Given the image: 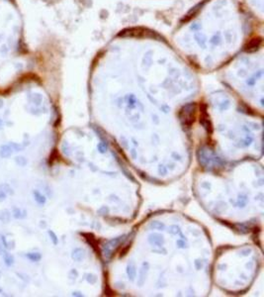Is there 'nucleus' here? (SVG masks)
Returning <instances> with one entry per match:
<instances>
[{"mask_svg":"<svg viewBox=\"0 0 264 297\" xmlns=\"http://www.w3.org/2000/svg\"><path fill=\"white\" fill-rule=\"evenodd\" d=\"M196 112V105L193 103H190L182 107L179 113V118L181 123L186 128H190V126L193 124Z\"/></svg>","mask_w":264,"mask_h":297,"instance_id":"f257e3e1","label":"nucleus"},{"mask_svg":"<svg viewBox=\"0 0 264 297\" xmlns=\"http://www.w3.org/2000/svg\"><path fill=\"white\" fill-rule=\"evenodd\" d=\"M12 153H13V150H12L10 145H3V146L0 147V156L3 157V159L9 157Z\"/></svg>","mask_w":264,"mask_h":297,"instance_id":"f03ea898","label":"nucleus"},{"mask_svg":"<svg viewBox=\"0 0 264 297\" xmlns=\"http://www.w3.org/2000/svg\"><path fill=\"white\" fill-rule=\"evenodd\" d=\"M260 44H261V40H260V39H253V40L251 41L250 43L247 45V51H249V52L255 51V50L258 49V47L260 46Z\"/></svg>","mask_w":264,"mask_h":297,"instance_id":"7ed1b4c3","label":"nucleus"},{"mask_svg":"<svg viewBox=\"0 0 264 297\" xmlns=\"http://www.w3.org/2000/svg\"><path fill=\"white\" fill-rule=\"evenodd\" d=\"M209 116L206 113V110H203V114L201 116V123L203 124V126L207 129V131L209 132V129L211 131V126H210V121H209Z\"/></svg>","mask_w":264,"mask_h":297,"instance_id":"20e7f679","label":"nucleus"},{"mask_svg":"<svg viewBox=\"0 0 264 297\" xmlns=\"http://www.w3.org/2000/svg\"><path fill=\"white\" fill-rule=\"evenodd\" d=\"M11 220V215L9 213V211L7 210H2L0 211V221L3 223H8Z\"/></svg>","mask_w":264,"mask_h":297,"instance_id":"39448f33","label":"nucleus"},{"mask_svg":"<svg viewBox=\"0 0 264 297\" xmlns=\"http://www.w3.org/2000/svg\"><path fill=\"white\" fill-rule=\"evenodd\" d=\"M4 262H5V264L7 265V266L12 265V264H14V258H13V256H12V254L9 253H6L4 254Z\"/></svg>","mask_w":264,"mask_h":297,"instance_id":"423d86ee","label":"nucleus"},{"mask_svg":"<svg viewBox=\"0 0 264 297\" xmlns=\"http://www.w3.org/2000/svg\"><path fill=\"white\" fill-rule=\"evenodd\" d=\"M26 212L25 211H22L20 210L19 208H14L13 209V214H14V217L16 219H20V218H24L26 215H25Z\"/></svg>","mask_w":264,"mask_h":297,"instance_id":"0eeeda50","label":"nucleus"},{"mask_svg":"<svg viewBox=\"0 0 264 297\" xmlns=\"http://www.w3.org/2000/svg\"><path fill=\"white\" fill-rule=\"evenodd\" d=\"M34 196H35V199H36V201H37L39 204H44L45 203V201H46V198L41 194L40 192H38V191H35L34 192Z\"/></svg>","mask_w":264,"mask_h":297,"instance_id":"6e6552de","label":"nucleus"},{"mask_svg":"<svg viewBox=\"0 0 264 297\" xmlns=\"http://www.w3.org/2000/svg\"><path fill=\"white\" fill-rule=\"evenodd\" d=\"M15 161H16L17 165L20 166H25L26 163H27L26 159H25V157H23V156H16V157H15Z\"/></svg>","mask_w":264,"mask_h":297,"instance_id":"1a4fd4ad","label":"nucleus"},{"mask_svg":"<svg viewBox=\"0 0 264 297\" xmlns=\"http://www.w3.org/2000/svg\"><path fill=\"white\" fill-rule=\"evenodd\" d=\"M27 258L30 259V260H33V262H37L41 259V256L37 253H28L27 254Z\"/></svg>","mask_w":264,"mask_h":297,"instance_id":"9d476101","label":"nucleus"},{"mask_svg":"<svg viewBox=\"0 0 264 297\" xmlns=\"http://www.w3.org/2000/svg\"><path fill=\"white\" fill-rule=\"evenodd\" d=\"M10 146H11V148H12V150L13 151H20L21 150H22V147L20 146L19 144H15V143H11L10 144Z\"/></svg>","mask_w":264,"mask_h":297,"instance_id":"9b49d317","label":"nucleus"},{"mask_svg":"<svg viewBox=\"0 0 264 297\" xmlns=\"http://www.w3.org/2000/svg\"><path fill=\"white\" fill-rule=\"evenodd\" d=\"M6 193L2 190V189H0V200H4L5 198H6Z\"/></svg>","mask_w":264,"mask_h":297,"instance_id":"f8f14e48","label":"nucleus"},{"mask_svg":"<svg viewBox=\"0 0 264 297\" xmlns=\"http://www.w3.org/2000/svg\"><path fill=\"white\" fill-rule=\"evenodd\" d=\"M50 235L52 236V242H53V243L57 244V237H56V236L53 235V233H52V232H50Z\"/></svg>","mask_w":264,"mask_h":297,"instance_id":"ddd939ff","label":"nucleus"},{"mask_svg":"<svg viewBox=\"0 0 264 297\" xmlns=\"http://www.w3.org/2000/svg\"><path fill=\"white\" fill-rule=\"evenodd\" d=\"M2 126H3V122H2V120H0V129L2 128Z\"/></svg>","mask_w":264,"mask_h":297,"instance_id":"4468645a","label":"nucleus"},{"mask_svg":"<svg viewBox=\"0 0 264 297\" xmlns=\"http://www.w3.org/2000/svg\"><path fill=\"white\" fill-rule=\"evenodd\" d=\"M0 253H2V248H1V244H0Z\"/></svg>","mask_w":264,"mask_h":297,"instance_id":"2eb2a0df","label":"nucleus"},{"mask_svg":"<svg viewBox=\"0 0 264 297\" xmlns=\"http://www.w3.org/2000/svg\"><path fill=\"white\" fill-rule=\"evenodd\" d=\"M0 292H2V289H1V288H0Z\"/></svg>","mask_w":264,"mask_h":297,"instance_id":"dca6fc26","label":"nucleus"}]
</instances>
